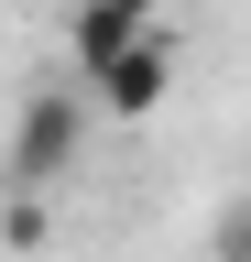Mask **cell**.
<instances>
[{
    "label": "cell",
    "mask_w": 251,
    "mask_h": 262,
    "mask_svg": "<svg viewBox=\"0 0 251 262\" xmlns=\"http://www.w3.org/2000/svg\"><path fill=\"white\" fill-rule=\"evenodd\" d=\"M77 153H87V98L77 88H33L22 98V120H11V196H55L77 175Z\"/></svg>",
    "instance_id": "obj_1"
},
{
    "label": "cell",
    "mask_w": 251,
    "mask_h": 262,
    "mask_svg": "<svg viewBox=\"0 0 251 262\" xmlns=\"http://www.w3.org/2000/svg\"><path fill=\"white\" fill-rule=\"evenodd\" d=\"M164 88H175V22H142L77 98H87V120H153V110H164Z\"/></svg>",
    "instance_id": "obj_2"
},
{
    "label": "cell",
    "mask_w": 251,
    "mask_h": 262,
    "mask_svg": "<svg viewBox=\"0 0 251 262\" xmlns=\"http://www.w3.org/2000/svg\"><path fill=\"white\" fill-rule=\"evenodd\" d=\"M131 33H142V22H131V11H109V0H66V55H77V88L99 77V66L131 44Z\"/></svg>",
    "instance_id": "obj_3"
},
{
    "label": "cell",
    "mask_w": 251,
    "mask_h": 262,
    "mask_svg": "<svg viewBox=\"0 0 251 262\" xmlns=\"http://www.w3.org/2000/svg\"><path fill=\"white\" fill-rule=\"evenodd\" d=\"M0 241H11V251H44L55 241V196H0Z\"/></svg>",
    "instance_id": "obj_4"
},
{
    "label": "cell",
    "mask_w": 251,
    "mask_h": 262,
    "mask_svg": "<svg viewBox=\"0 0 251 262\" xmlns=\"http://www.w3.org/2000/svg\"><path fill=\"white\" fill-rule=\"evenodd\" d=\"M109 11H131V22H164V0H109Z\"/></svg>",
    "instance_id": "obj_5"
}]
</instances>
